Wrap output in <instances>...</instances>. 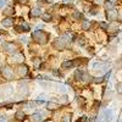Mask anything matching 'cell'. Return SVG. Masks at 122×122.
Segmentation results:
<instances>
[{
    "label": "cell",
    "mask_w": 122,
    "mask_h": 122,
    "mask_svg": "<svg viewBox=\"0 0 122 122\" xmlns=\"http://www.w3.org/2000/svg\"><path fill=\"white\" fill-rule=\"evenodd\" d=\"M33 38L36 39V42L40 43V44H45L48 42V36L46 33H44L43 30H36V32L33 33Z\"/></svg>",
    "instance_id": "1"
},
{
    "label": "cell",
    "mask_w": 122,
    "mask_h": 122,
    "mask_svg": "<svg viewBox=\"0 0 122 122\" xmlns=\"http://www.w3.org/2000/svg\"><path fill=\"white\" fill-rule=\"evenodd\" d=\"M54 45L57 48V49H65V46L67 45V42L65 40V38L64 37H61V38H59L57 40H55V43H54Z\"/></svg>",
    "instance_id": "2"
},
{
    "label": "cell",
    "mask_w": 122,
    "mask_h": 122,
    "mask_svg": "<svg viewBox=\"0 0 122 122\" xmlns=\"http://www.w3.org/2000/svg\"><path fill=\"white\" fill-rule=\"evenodd\" d=\"M106 16H107V18L109 20H117V16H118V14H117V11L116 10H114V9H111V10H107V12H106Z\"/></svg>",
    "instance_id": "3"
},
{
    "label": "cell",
    "mask_w": 122,
    "mask_h": 122,
    "mask_svg": "<svg viewBox=\"0 0 122 122\" xmlns=\"http://www.w3.org/2000/svg\"><path fill=\"white\" fill-rule=\"evenodd\" d=\"M4 48H5V50L7 53H11V54H14L16 51V49H17L16 44H14V43H7V44L4 45Z\"/></svg>",
    "instance_id": "4"
},
{
    "label": "cell",
    "mask_w": 122,
    "mask_h": 122,
    "mask_svg": "<svg viewBox=\"0 0 122 122\" xmlns=\"http://www.w3.org/2000/svg\"><path fill=\"white\" fill-rule=\"evenodd\" d=\"M78 64H81V61H65L62 64V67L64 68H71V67H73L75 65H78Z\"/></svg>",
    "instance_id": "5"
},
{
    "label": "cell",
    "mask_w": 122,
    "mask_h": 122,
    "mask_svg": "<svg viewBox=\"0 0 122 122\" xmlns=\"http://www.w3.org/2000/svg\"><path fill=\"white\" fill-rule=\"evenodd\" d=\"M1 72H3V75H4L6 78H12V71L10 70L9 67H4V68L1 70Z\"/></svg>",
    "instance_id": "6"
},
{
    "label": "cell",
    "mask_w": 122,
    "mask_h": 122,
    "mask_svg": "<svg viewBox=\"0 0 122 122\" xmlns=\"http://www.w3.org/2000/svg\"><path fill=\"white\" fill-rule=\"evenodd\" d=\"M3 25L5 27H10V26H12L14 25V20L11 17H6L5 20H3Z\"/></svg>",
    "instance_id": "7"
},
{
    "label": "cell",
    "mask_w": 122,
    "mask_h": 122,
    "mask_svg": "<svg viewBox=\"0 0 122 122\" xmlns=\"http://www.w3.org/2000/svg\"><path fill=\"white\" fill-rule=\"evenodd\" d=\"M12 59H14L15 62H22L25 57H23V55H22V54H15V55L12 56Z\"/></svg>",
    "instance_id": "8"
},
{
    "label": "cell",
    "mask_w": 122,
    "mask_h": 122,
    "mask_svg": "<svg viewBox=\"0 0 122 122\" xmlns=\"http://www.w3.org/2000/svg\"><path fill=\"white\" fill-rule=\"evenodd\" d=\"M27 72H28V68H27V66H25V65H22L21 67L18 68V73L21 75V76H26Z\"/></svg>",
    "instance_id": "9"
},
{
    "label": "cell",
    "mask_w": 122,
    "mask_h": 122,
    "mask_svg": "<svg viewBox=\"0 0 122 122\" xmlns=\"http://www.w3.org/2000/svg\"><path fill=\"white\" fill-rule=\"evenodd\" d=\"M39 15H42V10L38 9V7H34L30 10V16H39Z\"/></svg>",
    "instance_id": "10"
},
{
    "label": "cell",
    "mask_w": 122,
    "mask_h": 122,
    "mask_svg": "<svg viewBox=\"0 0 122 122\" xmlns=\"http://www.w3.org/2000/svg\"><path fill=\"white\" fill-rule=\"evenodd\" d=\"M33 120L34 121H42L43 120V114L42 112H36L33 115Z\"/></svg>",
    "instance_id": "11"
},
{
    "label": "cell",
    "mask_w": 122,
    "mask_h": 122,
    "mask_svg": "<svg viewBox=\"0 0 122 122\" xmlns=\"http://www.w3.org/2000/svg\"><path fill=\"white\" fill-rule=\"evenodd\" d=\"M98 122H109V120H107V117H106L105 112H104V114H101V115L99 116V118H98Z\"/></svg>",
    "instance_id": "12"
},
{
    "label": "cell",
    "mask_w": 122,
    "mask_h": 122,
    "mask_svg": "<svg viewBox=\"0 0 122 122\" xmlns=\"http://www.w3.org/2000/svg\"><path fill=\"white\" fill-rule=\"evenodd\" d=\"M17 29H22V30H29V26L26 23V22H22L21 26H18Z\"/></svg>",
    "instance_id": "13"
},
{
    "label": "cell",
    "mask_w": 122,
    "mask_h": 122,
    "mask_svg": "<svg viewBox=\"0 0 122 122\" xmlns=\"http://www.w3.org/2000/svg\"><path fill=\"white\" fill-rule=\"evenodd\" d=\"M42 18L44 20L45 22H49V21H51V15H49V14H43V15H42Z\"/></svg>",
    "instance_id": "14"
},
{
    "label": "cell",
    "mask_w": 122,
    "mask_h": 122,
    "mask_svg": "<svg viewBox=\"0 0 122 122\" xmlns=\"http://www.w3.org/2000/svg\"><path fill=\"white\" fill-rule=\"evenodd\" d=\"M57 107H59V105L56 103H48V109L49 110H55Z\"/></svg>",
    "instance_id": "15"
},
{
    "label": "cell",
    "mask_w": 122,
    "mask_h": 122,
    "mask_svg": "<svg viewBox=\"0 0 122 122\" xmlns=\"http://www.w3.org/2000/svg\"><path fill=\"white\" fill-rule=\"evenodd\" d=\"M75 77H76V79H82L83 78V72L82 71H76V73H75Z\"/></svg>",
    "instance_id": "16"
},
{
    "label": "cell",
    "mask_w": 122,
    "mask_h": 122,
    "mask_svg": "<svg viewBox=\"0 0 122 122\" xmlns=\"http://www.w3.org/2000/svg\"><path fill=\"white\" fill-rule=\"evenodd\" d=\"M34 67H37V68H39V66H40V64H42V60H40L39 57H37V59H34Z\"/></svg>",
    "instance_id": "17"
},
{
    "label": "cell",
    "mask_w": 122,
    "mask_h": 122,
    "mask_svg": "<svg viewBox=\"0 0 122 122\" xmlns=\"http://www.w3.org/2000/svg\"><path fill=\"white\" fill-rule=\"evenodd\" d=\"M111 32H114V30H116L117 28H118V26L116 25V23H111V25H109V27H107Z\"/></svg>",
    "instance_id": "18"
},
{
    "label": "cell",
    "mask_w": 122,
    "mask_h": 122,
    "mask_svg": "<svg viewBox=\"0 0 122 122\" xmlns=\"http://www.w3.org/2000/svg\"><path fill=\"white\" fill-rule=\"evenodd\" d=\"M16 117H17L18 120H23V118H25V114L22 112V111H18V112L16 114Z\"/></svg>",
    "instance_id": "19"
},
{
    "label": "cell",
    "mask_w": 122,
    "mask_h": 122,
    "mask_svg": "<svg viewBox=\"0 0 122 122\" xmlns=\"http://www.w3.org/2000/svg\"><path fill=\"white\" fill-rule=\"evenodd\" d=\"M82 27H83V29H89V27H90V22L89 21H84L83 22V25H82Z\"/></svg>",
    "instance_id": "20"
},
{
    "label": "cell",
    "mask_w": 122,
    "mask_h": 122,
    "mask_svg": "<svg viewBox=\"0 0 122 122\" xmlns=\"http://www.w3.org/2000/svg\"><path fill=\"white\" fill-rule=\"evenodd\" d=\"M62 122H71V115H64L62 117Z\"/></svg>",
    "instance_id": "21"
},
{
    "label": "cell",
    "mask_w": 122,
    "mask_h": 122,
    "mask_svg": "<svg viewBox=\"0 0 122 122\" xmlns=\"http://www.w3.org/2000/svg\"><path fill=\"white\" fill-rule=\"evenodd\" d=\"M104 79H105L104 77H97V78H94V79H93V82H94V83H101Z\"/></svg>",
    "instance_id": "22"
},
{
    "label": "cell",
    "mask_w": 122,
    "mask_h": 122,
    "mask_svg": "<svg viewBox=\"0 0 122 122\" xmlns=\"http://www.w3.org/2000/svg\"><path fill=\"white\" fill-rule=\"evenodd\" d=\"M105 9L106 10H111V9H114V5L111 4V3H109V1H106L105 3Z\"/></svg>",
    "instance_id": "23"
},
{
    "label": "cell",
    "mask_w": 122,
    "mask_h": 122,
    "mask_svg": "<svg viewBox=\"0 0 122 122\" xmlns=\"http://www.w3.org/2000/svg\"><path fill=\"white\" fill-rule=\"evenodd\" d=\"M78 44H79V45H82V46H83V45H86V40H84V38H83V37L78 38Z\"/></svg>",
    "instance_id": "24"
},
{
    "label": "cell",
    "mask_w": 122,
    "mask_h": 122,
    "mask_svg": "<svg viewBox=\"0 0 122 122\" xmlns=\"http://www.w3.org/2000/svg\"><path fill=\"white\" fill-rule=\"evenodd\" d=\"M59 88H60L61 93H66V87H65L64 84H59Z\"/></svg>",
    "instance_id": "25"
},
{
    "label": "cell",
    "mask_w": 122,
    "mask_h": 122,
    "mask_svg": "<svg viewBox=\"0 0 122 122\" xmlns=\"http://www.w3.org/2000/svg\"><path fill=\"white\" fill-rule=\"evenodd\" d=\"M117 92H118L120 94H122V82L117 83Z\"/></svg>",
    "instance_id": "26"
},
{
    "label": "cell",
    "mask_w": 122,
    "mask_h": 122,
    "mask_svg": "<svg viewBox=\"0 0 122 122\" xmlns=\"http://www.w3.org/2000/svg\"><path fill=\"white\" fill-rule=\"evenodd\" d=\"M100 27H101V28H104V29H107L109 25H107V23H105V22H101V23H100Z\"/></svg>",
    "instance_id": "27"
},
{
    "label": "cell",
    "mask_w": 122,
    "mask_h": 122,
    "mask_svg": "<svg viewBox=\"0 0 122 122\" xmlns=\"http://www.w3.org/2000/svg\"><path fill=\"white\" fill-rule=\"evenodd\" d=\"M5 4H6V0H0V9L4 7V6H5Z\"/></svg>",
    "instance_id": "28"
},
{
    "label": "cell",
    "mask_w": 122,
    "mask_h": 122,
    "mask_svg": "<svg viewBox=\"0 0 122 122\" xmlns=\"http://www.w3.org/2000/svg\"><path fill=\"white\" fill-rule=\"evenodd\" d=\"M38 100H40V101H43V100H45V95H44V94H40V95L38 97Z\"/></svg>",
    "instance_id": "29"
},
{
    "label": "cell",
    "mask_w": 122,
    "mask_h": 122,
    "mask_svg": "<svg viewBox=\"0 0 122 122\" xmlns=\"http://www.w3.org/2000/svg\"><path fill=\"white\" fill-rule=\"evenodd\" d=\"M86 121H87V117H86V116H83L82 118H81V120H78L77 122H86Z\"/></svg>",
    "instance_id": "30"
},
{
    "label": "cell",
    "mask_w": 122,
    "mask_h": 122,
    "mask_svg": "<svg viewBox=\"0 0 122 122\" xmlns=\"http://www.w3.org/2000/svg\"><path fill=\"white\" fill-rule=\"evenodd\" d=\"M107 1H109V3H111V4H112V5L115 6V4L117 3V0H107Z\"/></svg>",
    "instance_id": "31"
},
{
    "label": "cell",
    "mask_w": 122,
    "mask_h": 122,
    "mask_svg": "<svg viewBox=\"0 0 122 122\" xmlns=\"http://www.w3.org/2000/svg\"><path fill=\"white\" fill-rule=\"evenodd\" d=\"M21 40H22V43H27V42H28V40H27V37H22Z\"/></svg>",
    "instance_id": "32"
},
{
    "label": "cell",
    "mask_w": 122,
    "mask_h": 122,
    "mask_svg": "<svg viewBox=\"0 0 122 122\" xmlns=\"http://www.w3.org/2000/svg\"><path fill=\"white\" fill-rule=\"evenodd\" d=\"M77 101H79L81 104H83V103H84V99H82V98H79V99H77Z\"/></svg>",
    "instance_id": "33"
},
{
    "label": "cell",
    "mask_w": 122,
    "mask_h": 122,
    "mask_svg": "<svg viewBox=\"0 0 122 122\" xmlns=\"http://www.w3.org/2000/svg\"><path fill=\"white\" fill-rule=\"evenodd\" d=\"M118 17H120V20H122V10L118 12Z\"/></svg>",
    "instance_id": "34"
},
{
    "label": "cell",
    "mask_w": 122,
    "mask_h": 122,
    "mask_svg": "<svg viewBox=\"0 0 122 122\" xmlns=\"http://www.w3.org/2000/svg\"><path fill=\"white\" fill-rule=\"evenodd\" d=\"M20 3H21V4H26L27 0H20Z\"/></svg>",
    "instance_id": "35"
},
{
    "label": "cell",
    "mask_w": 122,
    "mask_h": 122,
    "mask_svg": "<svg viewBox=\"0 0 122 122\" xmlns=\"http://www.w3.org/2000/svg\"><path fill=\"white\" fill-rule=\"evenodd\" d=\"M0 122H6V120L5 118H0Z\"/></svg>",
    "instance_id": "36"
},
{
    "label": "cell",
    "mask_w": 122,
    "mask_h": 122,
    "mask_svg": "<svg viewBox=\"0 0 122 122\" xmlns=\"http://www.w3.org/2000/svg\"><path fill=\"white\" fill-rule=\"evenodd\" d=\"M46 1H49V3H53V1H54V0H46Z\"/></svg>",
    "instance_id": "37"
},
{
    "label": "cell",
    "mask_w": 122,
    "mask_h": 122,
    "mask_svg": "<svg viewBox=\"0 0 122 122\" xmlns=\"http://www.w3.org/2000/svg\"><path fill=\"white\" fill-rule=\"evenodd\" d=\"M45 122H53V121H51V120H49V121H45Z\"/></svg>",
    "instance_id": "38"
},
{
    "label": "cell",
    "mask_w": 122,
    "mask_h": 122,
    "mask_svg": "<svg viewBox=\"0 0 122 122\" xmlns=\"http://www.w3.org/2000/svg\"><path fill=\"white\" fill-rule=\"evenodd\" d=\"M64 1H70V0H64Z\"/></svg>",
    "instance_id": "39"
}]
</instances>
